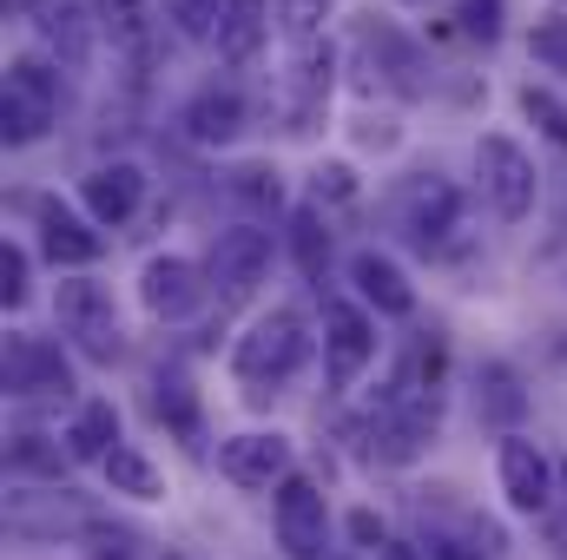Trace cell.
Masks as SVG:
<instances>
[{
    "instance_id": "39",
    "label": "cell",
    "mask_w": 567,
    "mask_h": 560,
    "mask_svg": "<svg viewBox=\"0 0 567 560\" xmlns=\"http://www.w3.org/2000/svg\"><path fill=\"white\" fill-rule=\"evenodd\" d=\"M357 139L377 145V152H390V145H396V120H363V126H357Z\"/></svg>"
},
{
    "instance_id": "36",
    "label": "cell",
    "mask_w": 567,
    "mask_h": 560,
    "mask_svg": "<svg viewBox=\"0 0 567 560\" xmlns=\"http://www.w3.org/2000/svg\"><path fill=\"white\" fill-rule=\"evenodd\" d=\"M343 535H350V548H357V554H370V560L390 548V528H383V515H377V508H350Z\"/></svg>"
},
{
    "instance_id": "29",
    "label": "cell",
    "mask_w": 567,
    "mask_h": 560,
    "mask_svg": "<svg viewBox=\"0 0 567 560\" xmlns=\"http://www.w3.org/2000/svg\"><path fill=\"white\" fill-rule=\"evenodd\" d=\"M80 541H86L80 560H145V535L126 528V521H93Z\"/></svg>"
},
{
    "instance_id": "16",
    "label": "cell",
    "mask_w": 567,
    "mask_h": 560,
    "mask_svg": "<svg viewBox=\"0 0 567 560\" xmlns=\"http://www.w3.org/2000/svg\"><path fill=\"white\" fill-rule=\"evenodd\" d=\"M80 205H86V218L93 225H126L133 211L145 205V172L133 158H113V165H93L86 178H80Z\"/></svg>"
},
{
    "instance_id": "33",
    "label": "cell",
    "mask_w": 567,
    "mask_h": 560,
    "mask_svg": "<svg viewBox=\"0 0 567 560\" xmlns=\"http://www.w3.org/2000/svg\"><path fill=\"white\" fill-rule=\"evenodd\" d=\"M27 278H33V258H27V245L0 238V310H20V303H27Z\"/></svg>"
},
{
    "instance_id": "18",
    "label": "cell",
    "mask_w": 567,
    "mask_h": 560,
    "mask_svg": "<svg viewBox=\"0 0 567 560\" xmlns=\"http://www.w3.org/2000/svg\"><path fill=\"white\" fill-rule=\"evenodd\" d=\"M350 283H357V297H363L377 317H410V310H416V290L403 278V265L383 258V251H357V258H350Z\"/></svg>"
},
{
    "instance_id": "19",
    "label": "cell",
    "mask_w": 567,
    "mask_h": 560,
    "mask_svg": "<svg viewBox=\"0 0 567 560\" xmlns=\"http://www.w3.org/2000/svg\"><path fill=\"white\" fill-rule=\"evenodd\" d=\"M271 40V0H225L218 20V60L225 66H251Z\"/></svg>"
},
{
    "instance_id": "43",
    "label": "cell",
    "mask_w": 567,
    "mask_h": 560,
    "mask_svg": "<svg viewBox=\"0 0 567 560\" xmlns=\"http://www.w3.org/2000/svg\"><path fill=\"white\" fill-rule=\"evenodd\" d=\"M158 560H185V554H172V548H165V554H158Z\"/></svg>"
},
{
    "instance_id": "7",
    "label": "cell",
    "mask_w": 567,
    "mask_h": 560,
    "mask_svg": "<svg viewBox=\"0 0 567 560\" xmlns=\"http://www.w3.org/2000/svg\"><path fill=\"white\" fill-rule=\"evenodd\" d=\"M396 225L416 251H442L455 231H462V191L442 178V172H416L403 191H396Z\"/></svg>"
},
{
    "instance_id": "21",
    "label": "cell",
    "mask_w": 567,
    "mask_h": 560,
    "mask_svg": "<svg viewBox=\"0 0 567 560\" xmlns=\"http://www.w3.org/2000/svg\"><path fill=\"white\" fill-rule=\"evenodd\" d=\"M475 409H482V422H502V428L515 435V422L528 416L522 376H515L508 363H482V376H475Z\"/></svg>"
},
{
    "instance_id": "15",
    "label": "cell",
    "mask_w": 567,
    "mask_h": 560,
    "mask_svg": "<svg viewBox=\"0 0 567 560\" xmlns=\"http://www.w3.org/2000/svg\"><path fill=\"white\" fill-rule=\"evenodd\" d=\"M20 7H27L33 33L53 46V60H60L66 73H86V66H93V13H86L80 0H20Z\"/></svg>"
},
{
    "instance_id": "40",
    "label": "cell",
    "mask_w": 567,
    "mask_h": 560,
    "mask_svg": "<svg viewBox=\"0 0 567 560\" xmlns=\"http://www.w3.org/2000/svg\"><path fill=\"white\" fill-rule=\"evenodd\" d=\"M377 560H429V554L416 548V541H390V548H383Z\"/></svg>"
},
{
    "instance_id": "1",
    "label": "cell",
    "mask_w": 567,
    "mask_h": 560,
    "mask_svg": "<svg viewBox=\"0 0 567 560\" xmlns=\"http://www.w3.org/2000/svg\"><path fill=\"white\" fill-rule=\"evenodd\" d=\"M303 356H310V330H303V317L278 303V310H265L245 336H238V350H231V376H238V390L251 396V403H265V396H278L284 383L303 370Z\"/></svg>"
},
{
    "instance_id": "45",
    "label": "cell",
    "mask_w": 567,
    "mask_h": 560,
    "mask_svg": "<svg viewBox=\"0 0 567 560\" xmlns=\"http://www.w3.org/2000/svg\"><path fill=\"white\" fill-rule=\"evenodd\" d=\"M561 481H567V462H561Z\"/></svg>"
},
{
    "instance_id": "20",
    "label": "cell",
    "mask_w": 567,
    "mask_h": 560,
    "mask_svg": "<svg viewBox=\"0 0 567 560\" xmlns=\"http://www.w3.org/2000/svg\"><path fill=\"white\" fill-rule=\"evenodd\" d=\"M66 448H73V462H106V455L120 448V409H113L106 396L80 403L73 422H66Z\"/></svg>"
},
{
    "instance_id": "14",
    "label": "cell",
    "mask_w": 567,
    "mask_h": 560,
    "mask_svg": "<svg viewBox=\"0 0 567 560\" xmlns=\"http://www.w3.org/2000/svg\"><path fill=\"white\" fill-rule=\"evenodd\" d=\"M212 283L225 290V297H251L265 271H271V231H258V225H231V231H218V245H212Z\"/></svg>"
},
{
    "instance_id": "13",
    "label": "cell",
    "mask_w": 567,
    "mask_h": 560,
    "mask_svg": "<svg viewBox=\"0 0 567 560\" xmlns=\"http://www.w3.org/2000/svg\"><path fill=\"white\" fill-rule=\"evenodd\" d=\"M100 515L73 495V488H60V495H7V528L20 535V541H60V535H86Z\"/></svg>"
},
{
    "instance_id": "2",
    "label": "cell",
    "mask_w": 567,
    "mask_h": 560,
    "mask_svg": "<svg viewBox=\"0 0 567 560\" xmlns=\"http://www.w3.org/2000/svg\"><path fill=\"white\" fill-rule=\"evenodd\" d=\"M60 60H40V53H13L7 60V80H0V133L7 145H33L53 133L60 120Z\"/></svg>"
},
{
    "instance_id": "30",
    "label": "cell",
    "mask_w": 567,
    "mask_h": 560,
    "mask_svg": "<svg viewBox=\"0 0 567 560\" xmlns=\"http://www.w3.org/2000/svg\"><path fill=\"white\" fill-rule=\"evenodd\" d=\"M172 33L178 40H218V20H225V0H158Z\"/></svg>"
},
{
    "instance_id": "37",
    "label": "cell",
    "mask_w": 567,
    "mask_h": 560,
    "mask_svg": "<svg viewBox=\"0 0 567 560\" xmlns=\"http://www.w3.org/2000/svg\"><path fill=\"white\" fill-rule=\"evenodd\" d=\"M310 198L317 205H350L357 198V172L350 165H317L310 172Z\"/></svg>"
},
{
    "instance_id": "25",
    "label": "cell",
    "mask_w": 567,
    "mask_h": 560,
    "mask_svg": "<svg viewBox=\"0 0 567 560\" xmlns=\"http://www.w3.org/2000/svg\"><path fill=\"white\" fill-rule=\"evenodd\" d=\"M106 481H113V495H133V501H158L165 495V475H158V462L145 455V448H133V442H120L106 462Z\"/></svg>"
},
{
    "instance_id": "6",
    "label": "cell",
    "mask_w": 567,
    "mask_h": 560,
    "mask_svg": "<svg viewBox=\"0 0 567 560\" xmlns=\"http://www.w3.org/2000/svg\"><path fill=\"white\" fill-rule=\"evenodd\" d=\"M290 462H297L290 455V435H278V428H245V435H225L218 442V475L231 488H245V495H278L284 481L297 475Z\"/></svg>"
},
{
    "instance_id": "24",
    "label": "cell",
    "mask_w": 567,
    "mask_h": 560,
    "mask_svg": "<svg viewBox=\"0 0 567 560\" xmlns=\"http://www.w3.org/2000/svg\"><path fill=\"white\" fill-rule=\"evenodd\" d=\"M330 66H337V53L317 46V40L297 53V66H290V106H297V120H317V113H323V100H330Z\"/></svg>"
},
{
    "instance_id": "5",
    "label": "cell",
    "mask_w": 567,
    "mask_h": 560,
    "mask_svg": "<svg viewBox=\"0 0 567 560\" xmlns=\"http://www.w3.org/2000/svg\"><path fill=\"white\" fill-rule=\"evenodd\" d=\"M0 376H7V396H20V403H66L73 396V363L53 336L13 330L0 350Z\"/></svg>"
},
{
    "instance_id": "31",
    "label": "cell",
    "mask_w": 567,
    "mask_h": 560,
    "mask_svg": "<svg viewBox=\"0 0 567 560\" xmlns=\"http://www.w3.org/2000/svg\"><path fill=\"white\" fill-rule=\"evenodd\" d=\"M522 113H528V126H535L542 139L567 152V106L548 93V86H535V80H528V86H522Z\"/></svg>"
},
{
    "instance_id": "3",
    "label": "cell",
    "mask_w": 567,
    "mask_h": 560,
    "mask_svg": "<svg viewBox=\"0 0 567 560\" xmlns=\"http://www.w3.org/2000/svg\"><path fill=\"white\" fill-rule=\"evenodd\" d=\"M53 323H60V336H66L86 363H120V356H126L120 303H113V290H106V283L60 278V290H53Z\"/></svg>"
},
{
    "instance_id": "22",
    "label": "cell",
    "mask_w": 567,
    "mask_h": 560,
    "mask_svg": "<svg viewBox=\"0 0 567 560\" xmlns=\"http://www.w3.org/2000/svg\"><path fill=\"white\" fill-rule=\"evenodd\" d=\"M7 468H13V475H40V481H60V475L73 468V448H66V435L53 442V435H40V428H20V435L7 442Z\"/></svg>"
},
{
    "instance_id": "11",
    "label": "cell",
    "mask_w": 567,
    "mask_h": 560,
    "mask_svg": "<svg viewBox=\"0 0 567 560\" xmlns=\"http://www.w3.org/2000/svg\"><path fill=\"white\" fill-rule=\"evenodd\" d=\"M205 297H212V271H198L192 258H145V271H140L145 317H158V323H185V317L205 310Z\"/></svg>"
},
{
    "instance_id": "26",
    "label": "cell",
    "mask_w": 567,
    "mask_h": 560,
    "mask_svg": "<svg viewBox=\"0 0 567 560\" xmlns=\"http://www.w3.org/2000/svg\"><path fill=\"white\" fill-rule=\"evenodd\" d=\"M225 191H231L245 211H258V218L284 211V178H278V165H265V158H251V165H231Z\"/></svg>"
},
{
    "instance_id": "27",
    "label": "cell",
    "mask_w": 567,
    "mask_h": 560,
    "mask_svg": "<svg viewBox=\"0 0 567 560\" xmlns=\"http://www.w3.org/2000/svg\"><path fill=\"white\" fill-rule=\"evenodd\" d=\"M290 258L303 278H323L330 265V225H323V205H297L290 211Z\"/></svg>"
},
{
    "instance_id": "17",
    "label": "cell",
    "mask_w": 567,
    "mask_h": 560,
    "mask_svg": "<svg viewBox=\"0 0 567 560\" xmlns=\"http://www.w3.org/2000/svg\"><path fill=\"white\" fill-rule=\"evenodd\" d=\"M178 126L192 133L198 145H231L245 133V93L238 86H198L192 100H185V113H178Z\"/></svg>"
},
{
    "instance_id": "32",
    "label": "cell",
    "mask_w": 567,
    "mask_h": 560,
    "mask_svg": "<svg viewBox=\"0 0 567 560\" xmlns=\"http://www.w3.org/2000/svg\"><path fill=\"white\" fill-rule=\"evenodd\" d=\"M528 53H535V66H548V73L567 80V13H542L528 27Z\"/></svg>"
},
{
    "instance_id": "23",
    "label": "cell",
    "mask_w": 567,
    "mask_h": 560,
    "mask_svg": "<svg viewBox=\"0 0 567 560\" xmlns=\"http://www.w3.org/2000/svg\"><path fill=\"white\" fill-rule=\"evenodd\" d=\"M93 20L126 66H145V0H93Z\"/></svg>"
},
{
    "instance_id": "35",
    "label": "cell",
    "mask_w": 567,
    "mask_h": 560,
    "mask_svg": "<svg viewBox=\"0 0 567 560\" xmlns=\"http://www.w3.org/2000/svg\"><path fill=\"white\" fill-rule=\"evenodd\" d=\"M455 20H462L468 40L495 46V40H502V20H508V0H455Z\"/></svg>"
},
{
    "instance_id": "4",
    "label": "cell",
    "mask_w": 567,
    "mask_h": 560,
    "mask_svg": "<svg viewBox=\"0 0 567 560\" xmlns=\"http://www.w3.org/2000/svg\"><path fill=\"white\" fill-rule=\"evenodd\" d=\"M475 178H482V198H488V211H495L502 225H522V218L535 211V198H542L535 158L508 139V133L475 139Z\"/></svg>"
},
{
    "instance_id": "34",
    "label": "cell",
    "mask_w": 567,
    "mask_h": 560,
    "mask_svg": "<svg viewBox=\"0 0 567 560\" xmlns=\"http://www.w3.org/2000/svg\"><path fill=\"white\" fill-rule=\"evenodd\" d=\"M330 7H337V0H278V27L290 33V40H297V46H310V40L323 33Z\"/></svg>"
},
{
    "instance_id": "12",
    "label": "cell",
    "mask_w": 567,
    "mask_h": 560,
    "mask_svg": "<svg viewBox=\"0 0 567 560\" xmlns=\"http://www.w3.org/2000/svg\"><path fill=\"white\" fill-rule=\"evenodd\" d=\"M33 225H40V251H47V265L66 271V278H80V271L100 265V251H106V238L93 231V218H80V211L60 205V198H33Z\"/></svg>"
},
{
    "instance_id": "28",
    "label": "cell",
    "mask_w": 567,
    "mask_h": 560,
    "mask_svg": "<svg viewBox=\"0 0 567 560\" xmlns=\"http://www.w3.org/2000/svg\"><path fill=\"white\" fill-rule=\"evenodd\" d=\"M152 416L165 422L172 435L198 442V396H192L185 376H152Z\"/></svg>"
},
{
    "instance_id": "41",
    "label": "cell",
    "mask_w": 567,
    "mask_h": 560,
    "mask_svg": "<svg viewBox=\"0 0 567 560\" xmlns=\"http://www.w3.org/2000/svg\"><path fill=\"white\" fill-rule=\"evenodd\" d=\"M548 548H555V554L567 560V508L555 515V521H548Z\"/></svg>"
},
{
    "instance_id": "42",
    "label": "cell",
    "mask_w": 567,
    "mask_h": 560,
    "mask_svg": "<svg viewBox=\"0 0 567 560\" xmlns=\"http://www.w3.org/2000/svg\"><path fill=\"white\" fill-rule=\"evenodd\" d=\"M555 265H561V271H567V245H561V251H555Z\"/></svg>"
},
{
    "instance_id": "38",
    "label": "cell",
    "mask_w": 567,
    "mask_h": 560,
    "mask_svg": "<svg viewBox=\"0 0 567 560\" xmlns=\"http://www.w3.org/2000/svg\"><path fill=\"white\" fill-rule=\"evenodd\" d=\"M429 560H482V548L475 541H462V535H442V528H429Z\"/></svg>"
},
{
    "instance_id": "8",
    "label": "cell",
    "mask_w": 567,
    "mask_h": 560,
    "mask_svg": "<svg viewBox=\"0 0 567 560\" xmlns=\"http://www.w3.org/2000/svg\"><path fill=\"white\" fill-rule=\"evenodd\" d=\"M271 528H278V548L290 560H323L330 548V501L310 475H290L278 495H271Z\"/></svg>"
},
{
    "instance_id": "10",
    "label": "cell",
    "mask_w": 567,
    "mask_h": 560,
    "mask_svg": "<svg viewBox=\"0 0 567 560\" xmlns=\"http://www.w3.org/2000/svg\"><path fill=\"white\" fill-rule=\"evenodd\" d=\"M495 475H502V495H508V508L515 515H548L555 508V481H561V468L542 455V442H528V435H502V448H495Z\"/></svg>"
},
{
    "instance_id": "9",
    "label": "cell",
    "mask_w": 567,
    "mask_h": 560,
    "mask_svg": "<svg viewBox=\"0 0 567 560\" xmlns=\"http://www.w3.org/2000/svg\"><path fill=\"white\" fill-rule=\"evenodd\" d=\"M377 363V323L350 297H323V376L330 390H350Z\"/></svg>"
},
{
    "instance_id": "44",
    "label": "cell",
    "mask_w": 567,
    "mask_h": 560,
    "mask_svg": "<svg viewBox=\"0 0 567 560\" xmlns=\"http://www.w3.org/2000/svg\"><path fill=\"white\" fill-rule=\"evenodd\" d=\"M403 7H429V0H403Z\"/></svg>"
}]
</instances>
